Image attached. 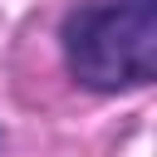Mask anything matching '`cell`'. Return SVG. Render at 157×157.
<instances>
[{
	"instance_id": "1",
	"label": "cell",
	"mask_w": 157,
	"mask_h": 157,
	"mask_svg": "<svg viewBox=\"0 0 157 157\" xmlns=\"http://www.w3.org/2000/svg\"><path fill=\"white\" fill-rule=\"evenodd\" d=\"M64 59L83 88L118 93L157 78V0H93L64 20Z\"/></svg>"
}]
</instances>
